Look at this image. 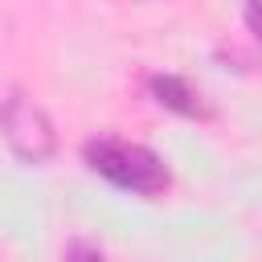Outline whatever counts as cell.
Here are the masks:
<instances>
[{
    "mask_svg": "<svg viewBox=\"0 0 262 262\" xmlns=\"http://www.w3.org/2000/svg\"><path fill=\"white\" fill-rule=\"evenodd\" d=\"M242 16H246V29H250V37L262 45V0H246Z\"/></svg>",
    "mask_w": 262,
    "mask_h": 262,
    "instance_id": "cell-5",
    "label": "cell"
},
{
    "mask_svg": "<svg viewBox=\"0 0 262 262\" xmlns=\"http://www.w3.org/2000/svg\"><path fill=\"white\" fill-rule=\"evenodd\" d=\"M0 135L20 164H45L57 151V131L49 115L20 90H4L0 98Z\"/></svg>",
    "mask_w": 262,
    "mask_h": 262,
    "instance_id": "cell-2",
    "label": "cell"
},
{
    "mask_svg": "<svg viewBox=\"0 0 262 262\" xmlns=\"http://www.w3.org/2000/svg\"><path fill=\"white\" fill-rule=\"evenodd\" d=\"M147 90L156 94L160 106H168V111H176L184 119H209L213 115V106L205 102V94L188 78H180V74H151L147 78Z\"/></svg>",
    "mask_w": 262,
    "mask_h": 262,
    "instance_id": "cell-3",
    "label": "cell"
},
{
    "mask_svg": "<svg viewBox=\"0 0 262 262\" xmlns=\"http://www.w3.org/2000/svg\"><path fill=\"white\" fill-rule=\"evenodd\" d=\"M82 160L90 164V172H98L102 180L127 188V192H139V196H160L168 188V164L143 147V143H131V139H115V135H98V139H86L82 143Z\"/></svg>",
    "mask_w": 262,
    "mask_h": 262,
    "instance_id": "cell-1",
    "label": "cell"
},
{
    "mask_svg": "<svg viewBox=\"0 0 262 262\" xmlns=\"http://www.w3.org/2000/svg\"><path fill=\"white\" fill-rule=\"evenodd\" d=\"M61 262H102V254L90 246V242H70L66 246V258Z\"/></svg>",
    "mask_w": 262,
    "mask_h": 262,
    "instance_id": "cell-4",
    "label": "cell"
}]
</instances>
